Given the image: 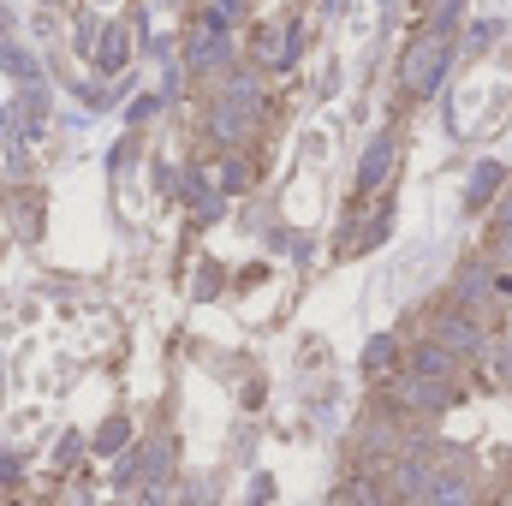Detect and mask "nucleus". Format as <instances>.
<instances>
[{"mask_svg":"<svg viewBox=\"0 0 512 506\" xmlns=\"http://www.w3.org/2000/svg\"><path fill=\"white\" fill-rule=\"evenodd\" d=\"M126 441H131V423H126V417H108V423H102V435H96V453H120Z\"/></svg>","mask_w":512,"mask_h":506,"instance_id":"obj_13","label":"nucleus"},{"mask_svg":"<svg viewBox=\"0 0 512 506\" xmlns=\"http://www.w3.org/2000/svg\"><path fill=\"white\" fill-rule=\"evenodd\" d=\"M423 483H429V459H417V453L393 459V495H399V501H417Z\"/></svg>","mask_w":512,"mask_h":506,"instance_id":"obj_9","label":"nucleus"},{"mask_svg":"<svg viewBox=\"0 0 512 506\" xmlns=\"http://www.w3.org/2000/svg\"><path fill=\"white\" fill-rule=\"evenodd\" d=\"M495 376L512 381V352H495Z\"/></svg>","mask_w":512,"mask_h":506,"instance_id":"obj_18","label":"nucleus"},{"mask_svg":"<svg viewBox=\"0 0 512 506\" xmlns=\"http://www.w3.org/2000/svg\"><path fill=\"white\" fill-rule=\"evenodd\" d=\"M501 30H507V24H501V18H483V24H477V30H471V54H489V48H495V36H501Z\"/></svg>","mask_w":512,"mask_h":506,"instance_id":"obj_16","label":"nucleus"},{"mask_svg":"<svg viewBox=\"0 0 512 506\" xmlns=\"http://www.w3.org/2000/svg\"><path fill=\"white\" fill-rule=\"evenodd\" d=\"M501 506H512V495H507V501H501Z\"/></svg>","mask_w":512,"mask_h":506,"instance_id":"obj_22","label":"nucleus"},{"mask_svg":"<svg viewBox=\"0 0 512 506\" xmlns=\"http://www.w3.org/2000/svg\"><path fill=\"white\" fill-rule=\"evenodd\" d=\"M435 346H447L453 358H477L489 340H483V328H477L465 310H441V316H435Z\"/></svg>","mask_w":512,"mask_h":506,"instance_id":"obj_4","label":"nucleus"},{"mask_svg":"<svg viewBox=\"0 0 512 506\" xmlns=\"http://www.w3.org/2000/svg\"><path fill=\"white\" fill-rule=\"evenodd\" d=\"M251 96H256V84L251 78H233V90H227V102H221V108H215V114H209V131H215V137H227V143H233V137H245V126H251Z\"/></svg>","mask_w":512,"mask_h":506,"instance_id":"obj_3","label":"nucleus"},{"mask_svg":"<svg viewBox=\"0 0 512 506\" xmlns=\"http://www.w3.org/2000/svg\"><path fill=\"white\" fill-rule=\"evenodd\" d=\"M387 173H393V137H376L364 149V161H358V191H376Z\"/></svg>","mask_w":512,"mask_h":506,"instance_id":"obj_8","label":"nucleus"},{"mask_svg":"<svg viewBox=\"0 0 512 506\" xmlns=\"http://www.w3.org/2000/svg\"><path fill=\"white\" fill-rule=\"evenodd\" d=\"M0 60H6V72H12L18 84H36V60H30L18 42H6V48H0Z\"/></svg>","mask_w":512,"mask_h":506,"instance_id":"obj_11","label":"nucleus"},{"mask_svg":"<svg viewBox=\"0 0 512 506\" xmlns=\"http://www.w3.org/2000/svg\"><path fill=\"white\" fill-rule=\"evenodd\" d=\"M489 286H495V280H489V268H465V274H459V298H465V304H477Z\"/></svg>","mask_w":512,"mask_h":506,"instance_id":"obj_14","label":"nucleus"},{"mask_svg":"<svg viewBox=\"0 0 512 506\" xmlns=\"http://www.w3.org/2000/svg\"><path fill=\"white\" fill-rule=\"evenodd\" d=\"M501 227H512V197L501 203Z\"/></svg>","mask_w":512,"mask_h":506,"instance_id":"obj_19","label":"nucleus"},{"mask_svg":"<svg viewBox=\"0 0 512 506\" xmlns=\"http://www.w3.org/2000/svg\"><path fill=\"white\" fill-rule=\"evenodd\" d=\"M387 364H393V340H387V334H376V340L364 346V370H370V376H382Z\"/></svg>","mask_w":512,"mask_h":506,"instance_id":"obj_15","label":"nucleus"},{"mask_svg":"<svg viewBox=\"0 0 512 506\" xmlns=\"http://www.w3.org/2000/svg\"><path fill=\"white\" fill-rule=\"evenodd\" d=\"M423 506H477V483L465 465H429V483H423Z\"/></svg>","mask_w":512,"mask_h":506,"instance_id":"obj_2","label":"nucleus"},{"mask_svg":"<svg viewBox=\"0 0 512 506\" xmlns=\"http://www.w3.org/2000/svg\"><path fill=\"white\" fill-rule=\"evenodd\" d=\"M393 405L399 411H447V399H453V387H441V381H423V376H393Z\"/></svg>","mask_w":512,"mask_h":506,"instance_id":"obj_5","label":"nucleus"},{"mask_svg":"<svg viewBox=\"0 0 512 506\" xmlns=\"http://www.w3.org/2000/svg\"><path fill=\"white\" fill-rule=\"evenodd\" d=\"M6 477H12V459H6V453H0V483H6Z\"/></svg>","mask_w":512,"mask_h":506,"instance_id":"obj_20","label":"nucleus"},{"mask_svg":"<svg viewBox=\"0 0 512 506\" xmlns=\"http://www.w3.org/2000/svg\"><path fill=\"white\" fill-rule=\"evenodd\" d=\"M340 6H346V0H322V12H340Z\"/></svg>","mask_w":512,"mask_h":506,"instance_id":"obj_21","label":"nucleus"},{"mask_svg":"<svg viewBox=\"0 0 512 506\" xmlns=\"http://www.w3.org/2000/svg\"><path fill=\"white\" fill-rule=\"evenodd\" d=\"M245 6H251V0H209V18H203V24H209V30H227V24L245 18Z\"/></svg>","mask_w":512,"mask_h":506,"instance_id":"obj_12","label":"nucleus"},{"mask_svg":"<svg viewBox=\"0 0 512 506\" xmlns=\"http://www.w3.org/2000/svg\"><path fill=\"white\" fill-rule=\"evenodd\" d=\"M411 376H423V381H441V387H453V376H459V358H453L447 346L423 340V346L411 352Z\"/></svg>","mask_w":512,"mask_h":506,"instance_id":"obj_6","label":"nucleus"},{"mask_svg":"<svg viewBox=\"0 0 512 506\" xmlns=\"http://www.w3.org/2000/svg\"><path fill=\"white\" fill-rule=\"evenodd\" d=\"M489 185H501V167H477V179H471V209H483Z\"/></svg>","mask_w":512,"mask_h":506,"instance_id":"obj_17","label":"nucleus"},{"mask_svg":"<svg viewBox=\"0 0 512 506\" xmlns=\"http://www.w3.org/2000/svg\"><path fill=\"white\" fill-rule=\"evenodd\" d=\"M197 72H209V66H227V30H209V24H197L191 30V54H185Z\"/></svg>","mask_w":512,"mask_h":506,"instance_id":"obj_7","label":"nucleus"},{"mask_svg":"<svg viewBox=\"0 0 512 506\" xmlns=\"http://www.w3.org/2000/svg\"><path fill=\"white\" fill-rule=\"evenodd\" d=\"M441 72H447V42H441V36H423V42L405 54V66H399V84H405L411 96H429V90L441 84Z\"/></svg>","mask_w":512,"mask_h":506,"instance_id":"obj_1","label":"nucleus"},{"mask_svg":"<svg viewBox=\"0 0 512 506\" xmlns=\"http://www.w3.org/2000/svg\"><path fill=\"white\" fill-rule=\"evenodd\" d=\"M96 66H102V72H126L131 66V30L126 24L102 30V42H96Z\"/></svg>","mask_w":512,"mask_h":506,"instance_id":"obj_10","label":"nucleus"}]
</instances>
